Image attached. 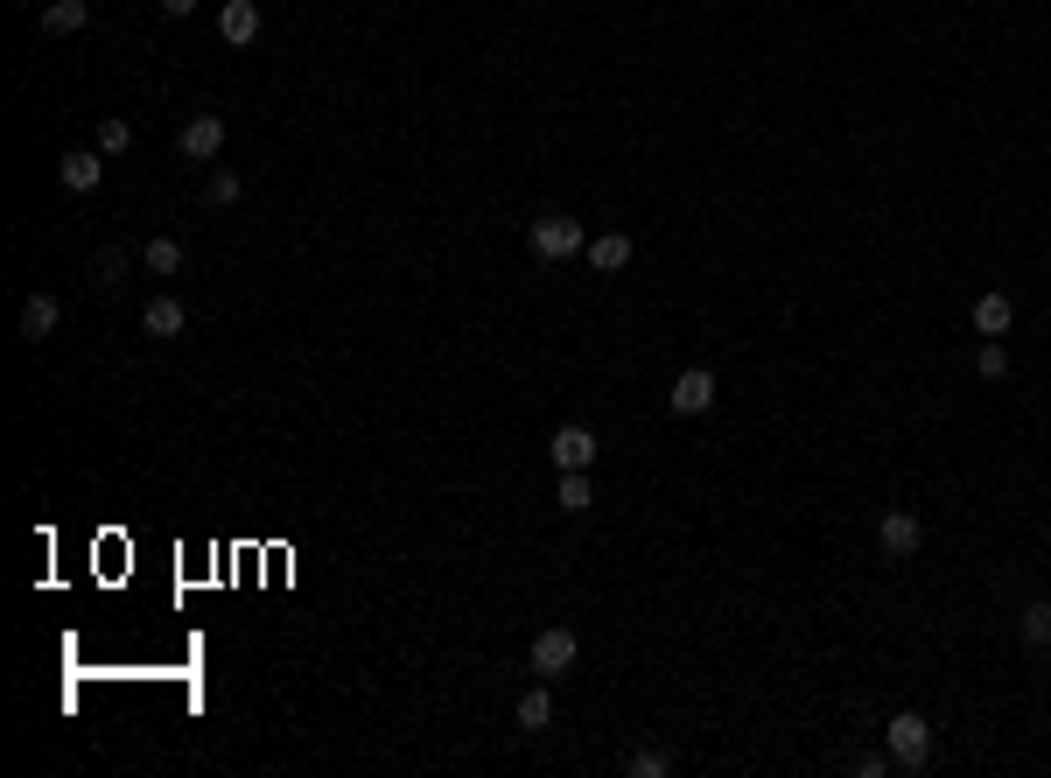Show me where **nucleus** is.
<instances>
[{
  "instance_id": "16",
  "label": "nucleus",
  "mask_w": 1051,
  "mask_h": 778,
  "mask_svg": "<svg viewBox=\"0 0 1051 778\" xmlns=\"http://www.w3.org/2000/svg\"><path fill=\"white\" fill-rule=\"evenodd\" d=\"M589 498H596V491H589V470H561V491H554V505H561V512H589Z\"/></svg>"
},
{
  "instance_id": "19",
  "label": "nucleus",
  "mask_w": 1051,
  "mask_h": 778,
  "mask_svg": "<svg viewBox=\"0 0 1051 778\" xmlns=\"http://www.w3.org/2000/svg\"><path fill=\"white\" fill-rule=\"evenodd\" d=\"M204 204H210V211L239 204V176H232V168H210V176H204Z\"/></svg>"
},
{
  "instance_id": "10",
  "label": "nucleus",
  "mask_w": 1051,
  "mask_h": 778,
  "mask_svg": "<svg viewBox=\"0 0 1051 778\" xmlns=\"http://www.w3.org/2000/svg\"><path fill=\"white\" fill-rule=\"evenodd\" d=\"M64 322V309H56V295H29L22 302V344H43V337Z\"/></svg>"
},
{
  "instance_id": "22",
  "label": "nucleus",
  "mask_w": 1051,
  "mask_h": 778,
  "mask_svg": "<svg viewBox=\"0 0 1051 778\" xmlns=\"http://www.w3.org/2000/svg\"><path fill=\"white\" fill-rule=\"evenodd\" d=\"M974 372H982V379H1003V372H1009V351L996 344V337H988V344L974 351Z\"/></svg>"
},
{
  "instance_id": "9",
  "label": "nucleus",
  "mask_w": 1051,
  "mask_h": 778,
  "mask_svg": "<svg viewBox=\"0 0 1051 778\" xmlns=\"http://www.w3.org/2000/svg\"><path fill=\"white\" fill-rule=\"evenodd\" d=\"M141 330H147V337H183V330H189V309H183L176 295H155V302L141 309Z\"/></svg>"
},
{
  "instance_id": "11",
  "label": "nucleus",
  "mask_w": 1051,
  "mask_h": 778,
  "mask_svg": "<svg viewBox=\"0 0 1051 778\" xmlns=\"http://www.w3.org/2000/svg\"><path fill=\"white\" fill-rule=\"evenodd\" d=\"M218 35H225V43H253V35H260V0H225Z\"/></svg>"
},
{
  "instance_id": "7",
  "label": "nucleus",
  "mask_w": 1051,
  "mask_h": 778,
  "mask_svg": "<svg viewBox=\"0 0 1051 778\" xmlns=\"http://www.w3.org/2000/svg\"><path fill=\"white\" fill-rule=\"evenodd\" d=\"M56 176H64V189H70V197H85V189H99V176H106V155H99V147H70V155L56 162Z\"/></svg>"
},
{
  "instance_id": "24",
  "label": "nucleus",
  "mask_w": 1051,
  "mask_h": 778,
  "mask_svg": "<svg viewBox=\"0 0 1051 778\" xmlns=\"http://www.w3.org/2000/svg\"><path fill=\"white\" fill-rule=\"evenodd\" d=\"M162 14H176V22H183V14H197V0H162Z\"/></svg>"
},
{
  "instance_id": "17",
  "label": "nucleus",
  "mask_w": 1051,
  "mask_h": 778,
  "mask_svg": "<svg viewBox=\"0 0 1051 778\" xmlns=\"http://www.w3.org/2000/svg\"><path fill=\"white\" fill-rule=\"evenodd\" d=\"M554 723V694L547 688H526L519 694V730H547Z\"/></svg>"
},
{
  "instance_id": "20",
  "label": "nucleus",
  "mask_w": 1051,
  "mask_h": 778,
  "mask_svg": "<svg viewBox=\"0 0 1051 778\" xmlns=\"http://www.w3.org/2000/svg\"><path fill=\"white\" fill-rule=\"evenodd\" d=\"M127 147H133V127L120 120V112H106L99 120V155H127Z\"/></svg>"
},
{
  "instance_id": "18",
  "label": "nucleus",
  "mask_w": 1051,
  "mask_h": 778,
  "mask_svg": "<svg viewBox=\"0 0 1051 778\" xmlns=\"http://www.w3.org/2000/svg\"><path fill=\"white\" fill-rule=\"evenodd\" d=\"M91 281H99V288H120V281H127V253H120V245H99V253H91Z\"/></svg>"
},
{
  "instance_id": "13",
  "label": "nucleus",
  "mask_w": 1051,
  "mask_h": 778,
  "mask_svg": "<svg viewBox=\"0 0 1051 778\" xmlns=\"http://www.w3.org/2000/svg\"><path fill=\"white\" fill-rule=\"evenodd\" d=\"M589 267H596V274H624V267H631V239H624V232L589 239Z\"/></svg>"
},
{
  "instance_id": "23",
  "label": "nucleus",
  "mask_w": 1051,
  "mask_h": 778,
  "mask_svg": "<svg viewBox=\"0 0 1051 778\" xmlns=\"http://www.w3.org/2000/svg\"><path fill=\"white\" fill-rule=\"evenodd\" d=\"M631 771H638V778H666V771H674V757H666V750H638V757H631Z\"/></svg>"
},
{
  "instance_id": "4",
  "label": "nucleus",
  "mask_w": 1051,
  "mask_h": 778,
  "mask_svg": "<svg viewBox=\"0 0 1051 778\" xmlns=\"http://www.w3.org/2000/svg\"><path fill=\"white\" fill-rule=\"evenodd\" d=\"M547 457L561 463V470H589V463L603 457V442H596V435H589L582 421H568V428H554V435H547Z\"/></svg>"
},
{
  "instance_id": "3",
  "label": "nucleus",
  "mask_w": 1051,
  "mask_h": 778,
  "mask_svg": "<svg viewBox=\"0 0 1051 778\" xmlns=\"http://www.w3.org/2000/svg\"><path fill=\"white\" fill-rule=\"evenodd\" d=\"M876 547H884L890 561H911L926 547V526H919V512H884L876 519Z\"/></svg>"
},
{
  "instance_id": "12",
  "label": "nucleus",
  "mask_w": 1051,
  "mask_h": 778,
  "mask_svg": "<svg viewBox=\"0 0 1051 778\" xmlns=\"http://www.w3.org/2000/svg\"><path fill=\"white\" fill-rule=\"evenodd\" d=\"M91 22V0H50L43 8V35H78Z\"/></svg>"
},
{
  "instance_id": "21",
  "label": "nucleus",
  "mask_w": 1051,
  "mask_h": 778,
  "mask_svg": "<svg viewBox=\"0 0 1051 778\" xmlns=\"http://www.w3.org/2000/svg\"><path fill=\"white\" fill-rule=\"evenodd\" d=\"M1017 632H1023V645H1051V603H1030L1017 617Z\"/></svg>"
},
{
  "instance_id": "8",
  "label": "nucleus",
  "mask_w": 1051,
  "mask_h": 778,
  "mask_svg": "<svg viewBox=\"0 0 1051 778\" xmlns=\"http://www.w3.org/2000/svg\"><path fill=\"white\" fill-rule=\"evenodd\" d=\"M218 147H225V120L218 112H197V120L183 127V155L189 162H218Z\"/></svg>"
},
{
  "instance_id": "15",
  "label": "nucleus",
  "mask_w": 1051,
  "mask_h": 778,
  "mask_svg": "<svg viewBox=\"0 0 1051 778\" xmlns=\"http://www.w3.org/2000/svg\"><path fill=\"white\" fill-rule=\"evenodd\" d=\"M141 260H147V274H162V281H168V274H183V245H176V239H147V245H141Z\"/></svg>"
},
{
  "instance_id": "1",
  "label": "nucleus",
  "mask_w": 1051,
  "mask_h": 778,
  "mask_svg": "<svg viewBox=\"0 0 1051 778\" xmlns=\"http://www.w3.org/2000/svg\"><path fill=\"white\" fill-rule=\"evenodd\" d=\"M884 744H890V765L926 771V757H932V723L905 709V715H890V723H884Z\"/></svg>"
},
{
  "instance_id": "2",
  "label": "nucleus",
  "mask_w": 1051,
  "mask_h": 778,
  "mask_svg": "<svg viewBox=\"0 0 1051 778\" xmlns=\"http://www.w3.org/2000/svg\"><path fill=\"white\" fill-rule=\"evenodd\" d=\"M526 245L547 260H576V253H589V239H582V224L576 218H533V232H526Z\"/></svg>"
},
{
  "instance_id": "6",
  "label": "nucleus",
  "mask_w": 1051,
  "mask_h": 778,
  "mask_svg": "<svg viewBox=\"0 0 1051 778\" xmlns=\"http://www.w3.org/2000/svg\"><path fill=\"white\" fill-rule=\"evenodd\" d=\"M666 401H674V414H709V407H715V372H709V365H687Z\"/></svg>"
},
{
  "instance_id": "14",
  "label": "nucleus",
  "mask_w": 1051,
  "mask_h": 778,
  "mask_svg": "<svg viewBox=\"0 0 1051 778\" xmlns=\"http://www.w3.org/2000/svg\"><path fill=\"white\" fill-rule=\"evenodd\" d=\"M1009 322H1017V309H1009V295H982V302H974V330H982V337H1003Z\"/></svg>"
},
{
  "instance_id": "5",
  "label": "nucleus",
  "mask_w": 1051,
  "mask_h": 778,
  "mask_svg": "<svg viewBox=\"0 0 1051 778\" xmlns=\"http://www.w3.org/2000/svg\"><path fill=\"white\" fill-rule=\"evenodd\" d=\"M576 653H582V645H576V632H561V624H554V632H540V638H533V673H540V680L568 673V667H576Z\"/></svg>"
}]
</instances>
